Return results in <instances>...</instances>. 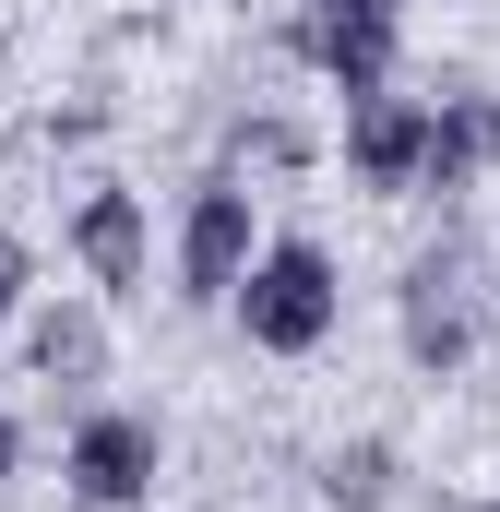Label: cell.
Wrapping results in <instances>:
<instances>
[{"mask_svg":"<svg viewBox=\"0 0 500 512\" xmlns=\"http://www.w3.org/2000/svg\"><path fill=\"white\" fill-rule=\"evenodd\" d=\"M72 251L96 274V298H143V274H155V239H143V203H131V191H84Z\"/></svg>","mask_w":500,"mask_h":512,"instance_id":"cell-7","label":"cell"},{"mask_svg":"<svg viewBox=\"0 0 500 512\" xmlns=\"http://www.w3.org/2000/svg\"><path fill=\"white\" fill-rule=\"evenodd\" d=\"M346 167H358L370 191H417V167H429V108H417V96H358V108H346Z\"/></svg>","mask_w":500,"mask_h":512,"instance_id":"cell-6","label":"cell"},{"mask_svg":"<svg viewBox=\"0 0 500 512\" xmlns=\"http://www.w3.org/2000/svg\"><path fill=\"white\" fill-rule=\"evenodd\" d=\"M227 310H239V334L262 346V358H310V346H334V322H346L334 251H322V239H262Z\"/></svg>","mask_w":500,"mask_h":512,"instance_id":"cell-1","label":"cell"},{"mask_svg":"<svg viewBox=\"0 0 500 512\" xmlns=\"http://www.w3.org/2000/svg\"><path fill=\"white\" fill-rule=\"evenodd\" d=\"M60 477H72V501H84V512H143V501H155V477H167V429H155L143 405H96V417L72 429Z\"/></svg>","mask_w":500,"mask_h":512,"instance_id":"cell-3","label":"cell"},{"mask_svg":"<svg viewBox=\"0 0 500 512\" xmlns=\"http://www.w3.org/2000/svg\"><path fill=\"white\" fill-rule=\"evenodd\" d=\"M227 167H239V179H286V167H310V131L274 120V108H250V120L227 131Z\"/></svg>","mask_w":500,"mask_h":512,"instance_id":"cell-10","label":"cell"},{"mask_svg":"<svg viewBox=\"0 0 500 512\" xmlns=\"http://www.w3.org/2000/svg\"><path fill=\"white\" fill-rule=\"evenodd\" d=\"M489 322H500V274L477 239H441V251L405 262V358L417 370H465Z\"/></svg>","mask_w":500,"mask_h":512,"instance_id":"cell-2","label":"cell"},{"mask_svg":"<svg viewBox=\"0 0 500 512\" xmlns=\"http://www.w3.org/2000/svg\"><path fill=\"white\" fill-rule=\"evenodd\" d=\"M24 286H36V251H24V239H12V227H0V322H12V310H24Z\"/></svg>","mask_w":500,"mask_h":512,"instance_id":"cell-12","label":"cell"},{"mask_svg":"<svg viewBox=\"0 0 500 512\" xmlns=\"http://www.w3.org/2000/svg\"><path fill=\"white\" fill-rule=\"evenodd\" d=\"M24 358H36V382L84 393V382H108V322H96L84 298H48V310H36V334H24Z\"/></svg>","mask_w":500,"mask_h":512,"instance_id":"cell-8","label":"cell"},{"mask_svg":"<svg viewBox=\"0 0 500 512\" xmlns=\"http://www.w3.org/2000/svg\"><path fill=\"white\" fill-rule=\"evenodd\" d=\"M250 251H262V239H250V179L215 167V179L191 191V215H179V298H191V310H227Z\"/></svg>","mask_w":500,"mask_h":512,"instance_id":"cell-4","label":"cell"},{"mask_svg":"<svg viewBox=\"0 0 500 512\" xmlns=\"http://www.w3.org/2000/svg\"><path fill=\"white\" fill-rule=\"evenodd\" d=\"M500 167V96L489 84H441V108H429V167H417V191H477Z\"/></svg>","mask_w":500,"mask_h":512,"instance_id":"cell-5","label":"cell"},{"mask_svg":"<svg viewBox=\"0 0 500 512\" xmlns=\"http://www.w3.org/2000/svg\"><path fill=\"white\" fill-rule=\"evenodd\" d=\"M322 501H334V512H393V441H346V453H322Z\"/></svg>","mask_w":500,"mask_h":512,"instance_id":"cell-9","label":"cell"},{"mask_svg":"<svg viewBox=\"0 0 500 512\" xmlns=\"http://www.w3.org/2000/svg\"><path fill=\"white\" fill-rule=\"evenodd\" d=\"M12 465H24V417L0 405V489H12Z\"/></svg>","mask_w":500,"mask_h":512,"instance_id":"cell-13","label":"cell"},{"mask_svg":"<svg viewBox=\"0 0 500 512\" xmlns=\"http://www.w3.org/2000/svg\"><path fill=\"white\" fill-rule=\"evenodd\" d=\"M310 36H405V0H298L286 48H310Z\"/></svg>","mask_w":500,"mask_h":512,"instance_id":"cell-11","label":"cell"}]
</instances>
